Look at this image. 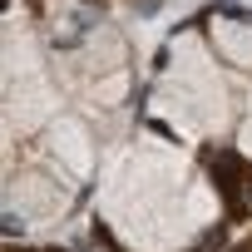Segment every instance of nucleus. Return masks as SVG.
<instances>
[{
	"label": "nucleus",
	"instance_id": "f257e3e1",
	"mask_svg": "<svg viewBox=\"0 0 252 252\" xmlns=\"http://www.w3.org/2000/svg\"><path fill=\"white\" fill-rule=\"evenodd\" d=\"M5 252H60V247H5Z\"/></svg>",
	"mask_w": 252,
	"mask_h": 252
},
{
	"label": "nucleus",
	"instance_id": "f03ea898",
	"mask_svg": "<svg viewBox=\"0 0 252 252\" xmlns=\"http://www.w3.org/2000/svg\"><path fill=\"white\" fill-rule=\"evenodd\" d=\"M232 252H252V232H247V237H242V242H237Z\"/></svg>",
	"mask_w": 252,
	"mask_h": 252
}]
</instances>
